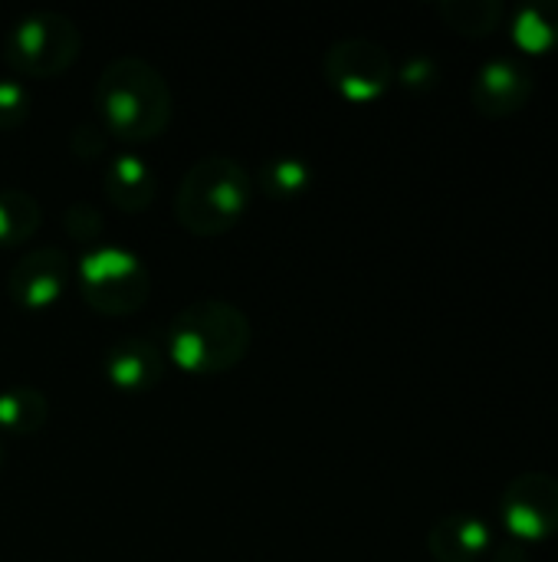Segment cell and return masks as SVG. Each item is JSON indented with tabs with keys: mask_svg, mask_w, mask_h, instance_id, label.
<instances>
[{
	"mask_svg": "<svg viewBox=\"0 0 558 562\" xmlns=\"http://www.w3.org/2000/svg\"><path fill=\"white\" fill-rule=\"evenodd\" d=\"M0 471H3V445H0Z\"/></svg>",
	"mask_w": 558,
	"mask_h": 562,
	"instance_id": "cell-23",
	"label": "cell"
},
{
	"mask_svg": "<svg viewBox=\"0 0 558 562\" xmlns=\"http://www.w3.org/2000/svg\"><path fill=\"white\" fill-rule=\"evenodd\" d=\"M79 293L102 316H132L151 296V273L132 247L99 240L79 257Z\"/></svg>",
	"mask_w": 558,
	"mask_h": 562,
	"instance_id": "cell-4",
	"label": "cell"
},
{
	"mask_svg": "<svg viewBox=\"0 0 558 562\" xmlns=\"http://www.w3.org/2000/svg\"><path fill=\"white\" fill-rule=\"evenodd\" d=\"M43 224V207L26 188H0V244H23Z\"/></svg>",
	"mask_w": 558,
	"mask_h": 562,
	"instance_id": "cell-16",
	"label": "cell"
},
{
	"mask_svg": "<svg viewBox=\"0 0 558 562\" xmlns=\"http://www.w3.org/2000/svg\"><path fill=\"white\" fill-rule=\"evenodd\" d=\"M536 89L533 69L516 56H493L487 59L470 86V102L487 119H506L520 112Z\"/></svg>",
	"mask_w": 558,
	"mask_h": 562,
	"instance_id": "cell-9",
	"label": "cell"
},
{
	"mask_svg": "<svg viewBox=\"0 0 558 562\" xmlns=\"http://www.w3.org/2000/svg\"><path fill=\"white\" fill-rule=\"evenodd\" d=\"M62 231L72 240L92 247V244H99V237L105 231V217L92 201H69L66 211H62Z\"/></svg>",
	"mask_w": 558,
	"mask_h": 562,
	"instance_id": "cell-18",
	"label": "cell"
},
{
	"mask_svg": "<svg viewBox=\"0 0 558 562\" xmlns=\"http://www.w3.org/2000/svg\"><path fill=\"white\" fill-rule=\"evenodd\" d=\"M513 40L526 53H549L558 46V0L523 3L513 16Z\"/></svg>",
	"mask_w": 558,
	"mask_h": 562,
	"instance_id": "cell-15",
	"label": "cell"
},
{
	"mask_svg": "<svg viewBox=\"0 0 558 562\" xmlns=\"http://www.w3.org/2000/svg\"><path fill=\"white\" fill-rule=\"evenodd\" d=\"M312 178H316V165L299 151L270 155V158H263V165L257 171V184L276 201L303 194L312 184Z\"/></svg>",
	"mask_w": 558,
	"mask_h": 562,
	"instance_id": "cell-13",
	"label": "cell"
},
{
	"mask_svg": "<svg viewBox=\"0 0 558 562\" xmlns=\"http://www.w3.org/2000/svg\"><path fill=\"white\" fill-rule=\"evenodd\" d=\"M490 547L493 533L474 514H447L428 530V553L437 562H477Z\"/></svg>",
	"mask_w": 558,
	"mask_h": 562,
	"instance_id": "cell-12",
	"label": "cell"
},
{
	"mask_svg": "<svg viewBox=\"0 0 558 562\" xmlns=\"http://www.w3.org/2000/svg\"><path fill=\"white\" fill-rule=\"evenodd\" d=\"M437 76H441V66L428 53H414L401 63V82L408 89H428V86H434Z\"/></svg>",
	"mask_w": 558,
	"mask_h": 562,
	"instance_id": "cell-21",
	"label": "cell"
},
{
	"mask_svg": "<svg viewBox=\"0 0 558 562\" xmlns=\"http://www.w3.org/2000/svg\"><path fill=\"white\" fill-rule=\"evenodd\" d=\"M322 72L339 95L352 102H368L391 86L395 59L372 36H342L322 53Z\"/></svg>",
	"mask_w": 558,
	"mask_h": 562,
	"instance_id": "cell-6",
	"label": "cell"
},
{
	"mask_svg": "<svg viewBox=\"0 0 558 562\" xmlns=\"http://www.w3.org/2000/svg\"><path fill=\"white\" fill-rule=\"evenodd\" d=\"M49 418V398L36 385H10L0 392V431L36 435Z\"/></svg>",
	"mask_w": 558,
	"mask_h": 562,
	"instance_id": "cell-14",
	"label": "cell"
},
{
	"mask_svg": "<svg viewBox=\"0 0 558 562\" xmlns=\"http://www.w3.org/2000/svg\"><path fill=\"white\" fill-rule=\"evenodd\" d=\"M30 86L16 76H0V128H16L30 115Z\"/></svg>",
	"mask_w": 558,
	"mask_h": 562,
	"instance_id": "cell-19",
	"label": "cell"
},
{
	"mask_svg": "<svg viewBox=\"0 0 558 562\" xmlns=\"http://www.w3.org/2000/svg\"><path fill=\"white\" fill-rule=\"evenodd\" d=\"M493 550V562H529V547L523 540H503Z\"/></svg>",
	"mask_w": 558,
	"mask_h": 562,
	"instance_id": "cell-22",
	"label": "cell"
},
{
	"mask_svg": "<svg viewBox=\"0 0 558 562\" xmlns=\"http://www.w3.org/2000/svg\"><path fill=\"white\" fill-rule=\"evenodd\" d=\"M92 99L102 128L122 142H151L164 135L174 112L164 72L135 53H122L102 66Z\"/></svg>",
	"mask_w": 558,
	"mask_h": 562,
	"instance_id": "cell-1",
	"label": "cell"
},
{
	"mask_svg": "<svg viewBox=\"0 0 558 562\" xmlns=\"http://www.w3.org/2000/svg\"><path fill=\"white\" fill-rule=\"evenodd\" d=\"M506 527L516 540H546L558 533V477L546 471H523L503 487L500 501Z\"/></svg>",
	"mask_w": 558,
	"mask_h": 562,
	"instance_id": "cell-7",
	"label": "cell"
},
{
	"mask_svg": "<svg viewBox=\"0 0 558 562\" xmlns=\"http://www.w3.org/2000/svg\"><path fill=\"white\" fill-rule=\"evenodd\" d=\"M250 191L253 178L237 158L220 151L204 155L184 171L174 191V217L194 237L224 234L243 217Z\"/></svg>",
	"mask_w": 558,
	"mask_h": 562,
	"instance_id": "cell-3",
	"label": "cell"
},
{
	"mask_svg": "<svg viewBox=\"0 0 558 562\" xmlns=\"http://www.w3.org/2000/svg\"><path fill=\"white\" fill-rule=\"evenodd\" d=\"M102 369H105V379L118 392L141 395L164 379L168 356L158 342H151L145 336H122L105 349Z\"/></svg>",
	"mask_w": 558,
	"mask_h": 562,
	"instance_id": "cell-10",
	"label": "cell"
},
{
	"mask_svg": "<svg viewBox=\"0 0 558 562\" xmlns=\"http://www.w3.org/2000/svg\"><path fill=\"white\" fill-rule=\"evenodd\" d=\"M82 49L79 23L62 10H33L3 33V59L16 76L46 79L72 66Z\"/></svg>",
	"mask_w": 558,
	"mask_h": 562,
	"instance_id": "cell-5",
	"label": "cell"
},
{
	"mask_svg": "<svg viewBox=\"0 0 558 562\" xmlns=\"http://www.w3.org/2000/svg\"><path fill=\"white\" fill-rule=\"evenodd\" d=\"M72 273V260L62 247H33L20 254L7 270V296L20 310L53 306Z\"/></svg>",
	"mask_w": 558,
	"mask_h": 562,
	"instance_id": "cell-8",
	"label": "cell"
},
{
	"mask_svg": "<svg viewBox=\"0 0 558 562\" xmlns=\"http://www.w3.org/2000/svg\"><path fill=\"white\" fill-rule=\"evenodd\" d=\"M253 342L250 316L227 300H194L164 329V356L184 372L220 375L243 362Z\"/></svg>",
	"mask_w": 558,
	"mask_h": 562,
	"instance_id": "cell-2",
	"label": "cell"
},
{
	"mask_svg": "<svg viewBox=\"0 0 558 562\" xmlns=\"http://www.w3.org/2000/svg\"><path fill=\"white\" fill-rule=\"evenodd\" d=\"M105 148H109V132L102 128V122H79L69 132V151L82 161L102 158Z\"/></svg>",
	"mask_w": 558,
	"mask_h": 562,
	"instance_id": "cell-20",
	"label": "cell"
},
{
	"mask_svg": "<svg viewBox=\"0 0 558 562\" xmlns=\"http://www.w3.org/2000/svg\"><path fill=\"white\" fill-rule=\"evenodd\" d=\"M102 181H105V198L125 214H141L155 201V191H158V171L138 151L112 155Z\"/></svg>",
	"mask_w": 558,
	"mask_h": 562,
	"instance_id": "cell-11",
	"label": "cell"
},
{
	"mask_svg": "<svg viewBox=\"0 0 558 562\" xmlns=\"http://www.w3.org/2000/svg\"><path fill=\"white\" fill-rule=\"evenodd\" d=\"M437 13L444 16L447 26H454L464 36H487L503 23L506 3L503 0H441Z\"/></svg>",
	"mask_w": 558,
	"mask_h": 562,
	"instance_id": "cell-17",
	"label": "cell"
}]
</instances>
